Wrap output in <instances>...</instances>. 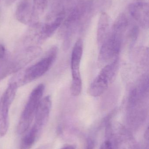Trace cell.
Returning a JSON list of instances; mask_svg holds the SVG:
<instances>
[{
  "instance_id": "cell-1",
  "label": "cell",
  "mask_w": 149,
  "mask_h": 149,
  "mask_svg": "<svg viewBox=\"0 0 149 149\" xmlns=\"http://www.w3.org/2000/svg\"><path fill=\"white\" fill-rule=\"evenodd\" d=\"M58 49L52 47L45 56L35 64L17 74L11 81L15 82L18 87L26 85L44 75L52 66L57 58Z\"/></svg>"
},
{
  "instance_id": "cell-2",
  "label": "cell",
  "mask_w": 149,
  "mask_h": 149,
  "mask_svg": "<svg viewBox=\"0 0 149 149\" xmlns=\"http://www.w3.org/2000/svg\"><path fill=\"white\" fill-rule=\"evenodd\" d=\"M44 90V85L40 84L31 93L17 125V132L18 134H25L29 129L35 118L36 110L42 99Z\"/></svg>"
},
{
  "instance_id": "cell-3",
  "label": "cell",
  "mask_w": 149,
  "mask_h": 149,
  "mask_svg": "<svg viewBox=\"0 0 149 149\" xmlns=\"http://www.w3.org/2000/svg\"><path fill=\"white\" fill-rule=\"evenodd\" d=\"M118 65V58H116L103 67L88 88L90 95L98 97L106 91L116 74Z\"/></svg>"
},
{
  "instance_id": "cell-4",
  "label": "cell",
  "mask_w": 149,
  "mask_h": 149,
  "mask_svg": "<svg viewBox=\"0 0 149 149\" xmlns=\"http://www.w3.org/2000/svg\"><path fill=\"white\" fill-rule=\"evenodd\" d=\"M18 86L11 81L0 100V138L7 134L9 126V111L15 100Z\"/></svg>"
},
{
  "instance_id": "cell-5",
  "label": "cell",
  "mask_w": 149,
  "mask_h": 149,
  "mask_svg": "<svg viewBox=\"0 0 149 149\" xmlns=\"http://www.w3.org/2000/svg\"><path fill=\"white\" fill-rule=\"evenodd\" d=\"M124 35L112 30L106 40L101 44L99 54V61L101 63L110 62L117 58L121 47Z\"/></svg>"
},
{
  "instance_id": "cell-6",
  "label": "cell",
  "mask_w": 149,
  "mask_h": 149,
  "mask_svg": "<svg viewBox=\"0 0 149 149\" xmlns=\"http://www.w3.org/2000/svg\"><path fill=\"white\" fill-rule=\"evenodd\" d=\"M38 46H30L22 51L13 57H7V66L10 74L17 72L25 65L34 60L41 53Z\"/></svg>"
},
{
  "instance_id": "cell-7",
  "label": "cell",
  "mask_w": 149,
  "mask_h": 149,
  "mask_svg": "<svg viewBox=\"0 0 149 149\" xmlns=\"http://www.w3.org/2000/svg\"><path fill=\"white\" fill-rule=\"evenodd\" d=\"M112 132L113 149H136L135 141L126 129L121 127Z\"/></svg>"
},
{
  "instance_id": "cell-8",
  "label": "cell",
  "mask_w": 149,
  "mask_h": 149,
  "mask_svg": "<svg viewBox=\"0 0 149 149\" xmlns=\"http://www.w3.org/2000/svg\"><path fill=\"white\" fill-rule=\"evenodd\" d=\"M128 11L131 17L143 28L149 27V6L148 3L139 2L131 3Z\"/></svg>"
},
{
  "instance_id": "cell-9",
  "label": "cell",
  "mask_w": 149,
  "mask_h": 149,
  "mask_svg": "<svg viewBox=\"0 0 149 149\" xmlns=\"http://www.w3.org/2000/svg\"><path fill=\"white\" fill-rule=\"evenodd\" d=\"M52 107V99L50 95L41 100L36 110L34 125L43 129L48 122Z\"/></svg>"
},
{
  "instance_id": "cell-10",
  "label": "cell",
  "mask_w": 149,
  "mask_h": 149,
  "mask_svg": "<svg viewBox=\"0 0 149 149\" xmlns=\"http://www.w3.org/2000/svg\"><path fill=\"white\" fill-rule=\"evenodd\" d=\"M65 18V13L63 11L57 15L53 19L40 25L39 31V42L50 37L61 26Z\"/></svg>"
},
{
  "instance_id": "cell-11",
  "label": "cell",
  "mask_w": 149,
  "mask_h": 149,
  "mask_svg": "<svg viewBox=\"0 0 149 149\" xmlns=\"http://www.w3.org/2000/svg\"><path fill=\"white\" fill-rule=\"evenodd\" d=\"M83 51V41L80 38L74 44L71 57V66L72 80H81L80 68Z\"/></svg>"
},
{
  "instance_id": "cell-12",
  "label": "cell",
  "mask_w": 149,
  "mask_h": 149,
  "mask_svg": "<svg viewBox=\"0 0 149 149\" xmlns=\"http://www.w3.org/2000/svg\"><path fill=\"white\" fill-rule=\"evenodd\" d=\"M15 16L18 22L24 24H33V5L31 0H22L17 7Z\"/></svg>"
},
{
  "instance_id": "cell-13",
  "label": "cell",
  "mask_w": 149,
  "mask_h": 149,
  "mask_svg": "<svg viewBox=\"0 0 149 149\" xmlns=\"http://www.w3.org/2000/svg\"><path fill=\"white\" fill-rule=\"evenodd\" d=\"M111 20L110 16L104 11L101 13L98 22L97 41L101 44L108 37L111 31Z\"/></svg>"
},
{
  "instance_id": "cell-14",
  "label": "cell",
  "mask_w": 149,
  "mask_h": 149,
  "mask_svg": "<svg viewBox=\"0 0 149 149\" xmlns=\"http://www.w3.org/2000/svg\"><path fill=\"white\" fill-rule=\"evenodd\" d=\"M43 130L33 125L25 133L20 143L19 149H31L36 142L42 134Z\"/></svg>"
},
{
  "instance_id": "cell-15",
  "label": "cell",
  "mask_w": 149,
  "mask_h": 149,
  "mask_svg": "<svg viewBox=\"0 0 149 149\" xmlns=\"http://www.w3.org/2000/svg\"><path fill=\"white\" fill-rule=\"evenodd\" d=\"M48 0H33V24L36 23L39 17L41 16L45 11L47 6Z\"/></svg>"
},
{
  "instance_id": "cell-16",
  "label": "cell",
  "mask_w": 149,
  "mask_h": 149,
  "mask_svg": "<svg viewBox=\"0 0 149 149\" xmlns=\"http://www.w3.org/2000/svg\"><path fill=\"white\" fill-rule=\"evenodd\" d=\"M6 56L7 55L5 47L2 45L0 44V63L5 58Z\"/></svg>"
},
{
  "instance_id": "cell-17",
  "label": "cell",
  "mask_w": 149,
  "mask_h": 149,
  "mask_svg": "<svg viewBox=\"0 0 149 149\" xmlns=\"http://www.w3.org/2000/svg\"><path fill=\"white\" fill-rule=\"evenodd\" d=\"M100 149H113L112 143L108 140L102 143Z\"/></svg>"
},
{
  "instance_id": "cell-18",
  "label": "cell",
  "mask_w": 149,
  "mask_h": 149,
  "mask_svg": "<svg viewBox=\"0 0 149 149\" xmlns=\"http://www.w3.org/2000/svg\"><path fill=\"white\" fill-rule=\"evenodd\" d=\"M61 149H75V147L73 145H68L64 146Z\"/></svg>"
},
{
  "instance_id": "cell-19",
  "label": "cell",
  "mask_w": 149,
  "mask_h": 149,
  "mask_svg": "<svg viewBox=\"0 0 149 149\" xmlns=\"http://www.w3.org/2000/svg\"><path fill=\"white\" fill-rule=\"evenodd\" d=\"M17 0H6V3L7 5H10L13 3L15 1Z\"/></svg>"
},
{
  "instance_id": "cell-20",
  "label": "cell",
  "mask_w": 149,
  "mask_h": 149,
  "mask_svg": "<svg viewBox=\"0 0 149 149\" xmlns=\"http://www.w3.org/2000/svg\"><path fill=\"white\" fill-rule=\"evenodd\" d=\"M36 149H45V147H40L39 148H37Z\"/></svg>"
},
{
  "instance_id": "cell-21",
  "label": "cell",
  "mask_w": 149,
  "mask_h": 149,
  "mask_svg": "<svg viewBox=\"0 0 149 149\" xmlns=\"http://www.w3.org/2000/svg\"><path fill=\"white\" fill-rule=\"evenodd\" d=\"M0 1H1V0H0Z\"/></svg>"
}]
</instances>
